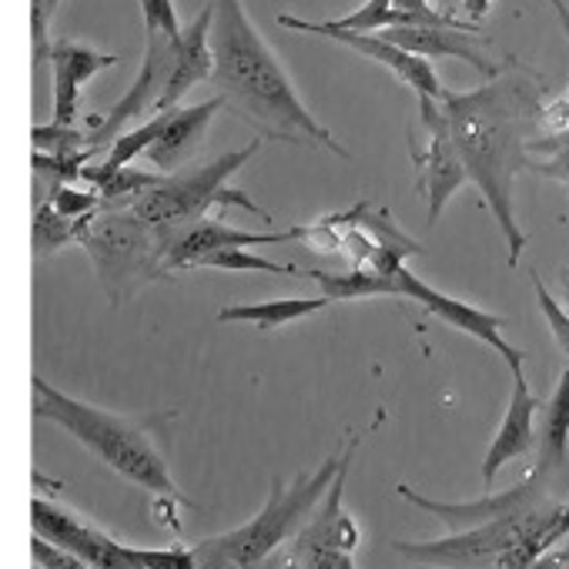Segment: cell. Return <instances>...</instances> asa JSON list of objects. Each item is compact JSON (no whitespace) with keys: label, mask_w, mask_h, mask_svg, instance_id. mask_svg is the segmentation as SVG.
I'll return each instance as SVG.
<instances>
[{"label":"cell","mask_w":569,"mask_h":569,"mask_svg":"<svg viewBox=\"0 0 569 569\" xmlns=\"http://www.w3.org/2000/svg\"><path fill=\"white\" fill-rule=\"evenodd\" d=\"M211 21H214V4L201 8V14L181 31V41L174 48V71L171 81L154 108V114H164L171 108H178V101L198 84V81H211L214 71V54H211Z\"/></svg>","instance_id":"obj_20"},{"label":"cell","mask_w":569,"mask_h":569,"mask_svg":"<svg viewBox=\"0 0 569 569\" xmlns=\"http://www.w3.org/2000/svg\"><path fill=\"white\" fill-rule=\"evenodd\" d=\"M224 108V98H211V101H201V104H191V108H171L168 111V124L161 131V138L151 144L148 151V161L164 171V174H178L184 171V164L194 158L198 144L204 141L214 114Z\"/></svg>","instance_id":"obj_19"},{"label":"cell","mask_w":569,"mask_h":569,"mask_svg":"<svg viewBox=\"0 0 569 569\" xmlns=\"http://www.w3.org/2000/svg\"><path fill=\"white\" fill-rule=\"evenodd\" d=\"M562 296H566V312H569V264L562 268Z\"/></svg>","instance_id":"obj_39"},{"label":"cell","mask_w":569,"mask_h":569,"mask_svg":"<svg viewBox=\"0 0 569 569\" xmlns=\"http://www.w3.org/2000/svg\"><path fill=\"white\" fill-rule=\"evenodd\" d=\"M546 486H549V479H546L542 472L529 469V476H526L522 482H516V486H509V489H502V492H486V496L469 499V502L429 499V496L416 492V489L406 486V482H399L396 492H399L402 499H409L416 509H422V512H429V516H439L452 532H462V529H476V526L506 519V516H512V512H519V509H526V506L546 499V496H549Z\"/></svg>","instance_id":"obj_14"},{"label":"cell","mask_w":569,"mask_h":569,"mask_svg":"<svg viewBox=\"0 0 569 569\" xmlns=\"http://www.w3.org/2000/svg\"><path fill=\"white\" fill-rule=\"evenodd\" d=\"M439 104L449 118L469 181L479 188L506 238L509 268H516L529 238L516 218L512 191L516 178L529 171V141L542 134L546 84L532 68L506 58L496 78L472 91L446 88Z\"/></svg>","instance_id":"obj_1"},{"label":"cell","mask_w":569,"mask_h":569,"mask_svg":"<svg viewBox=\"0 0 569 569\" xmlns=\"http://www.w3.org/2000/svg\"><path fill=\"white\" fill-rule=\"evenodd\" d=\"M306 228H289V231H244V228H228L224 221L214 218H201L194 224H188L184 231H178L174 238L164 241L161 254H164V268L171 271H184V268H198L201 258L218 254V251H231V248H251V244H284V241H302Z\"/></svg>","instance_id":"obj_15"},{"label":"cell","mask_w":569,"mask_h":569,"mask_svg":"<svg viewBox=\"0 0 569 569\" xmlns=\"http://www.w3.org/2000/svg\"><path fill=\"white\" fill-rule=\"evenodd\" d=\"M339 466H342V452L329 456L312 472L309 469L299 472L289 486L278 476H271L268 499L254 519H248L231 532L208 536L194 546L198 569H261L284 542H292L306 529V522L322 506L329 486L336 482Z\"/></svg>","instance_id":"obj_4"},{"label":"cell","mask_w":569,"mask_h":569,"mask_svg":"<svg viewBox=\"0 0 569 569\" xmlns=\"http://www.w3.org/2000/svg\"><path fill=\"white\" fill-rule=\"evenodd\" d=\"M131 556L138 562V569H198V556L194 549L184 546H171V549H134Z\"/></svg>","instance_id":"obj_31"},{"label":"cell","mask_w":569,"mask_h":569,"mask_svg":"<svg viewBox=\"0 0 569 569\" xmlns=\"http://www.w3.org/2000/svg\"><path fill=\"white\" fill-rule=\"evenodd\" d=\"M529 171L552 178L569 191V131L532 138L529 141Z\"/></svg>","instance_id":"obj_26"},{"label":"cell","mask_w":569,"mask_h":569,"mask_svg":"<svg viewBox=\"0 0 569 569\" xmlns=\"http://www.w3.org/2000/svg\"><path fill=\"white\" fill-rule=\"evenodd\" d=\"M78 244L88 251L101 289L114 306L168 274L161 241L131 208H101Z\"/></svg>","instance_id":"obj_6"},{"label":"cell","mask_w":569,"mask_h":569,"mask_svg":"<svg viewBox=\"0 0 569 569\" xmlns=\"http://www.w3.org/2000/svg\"><path fill=\"white\" fill-rule=\"evenodd\" d=\"M258 148H261V138H254L251 144H244L238 151H224L208 164H194L171 178H161L151 191H144L131 204V211L154 231L161 248L168 238H174L188 224L208 218V208H214V204H224V208L238 204V208L258 214L261 221H271V214L261 204H254L244 191L228 184L231 174L258 154Z\"/></svg>","instance_id":"obj_5"},{"label":"cell","mask_w":569,"mask_h":569,"mask_svg":"<svg viewBox=\"0 0 569 569\" xmlns=\"http://www.w3.org/2000/svg\"><path fill=\"white\" fill-rule=\"evenodd\" d=\"M211 84L231 111H238L261 141L281 144H322L326 151L352 161V154L336 141V134L319 124V118L302 104L289 74L251 24L241 0H211Z\"/></svg>","instance_id":"obj_2"},{"label":"cell","mask_w":569,"mask_h":569,"mask_svg":"<svg viewBox=\"0 0 569 569\" xmlns=\"http://www.w3.org/2000/svg\"><path fill=\"white\" fill-rule=\"evenodd\" d=\"M356 449H359V432H352L349 442L342 446V466L322 506L306 522V529L292 539V546L284 549V559H289L292 569H356V549L362 542V529L342 506Z\"/></svg>","instance_id":"obj_8"},{"label":"cell","mask_w":569,"mask_h":569,"mask_svg":"<svg viewBox=\"0 0 569 569\" xmlns=\"http://www.w3.org/2000/svg\"><path fill=\"white\" fill-rule=\"evenodd\" d=\"M198 268H221V271H264V274H281V278H299V274H309L296 264H281V261H271V258H261L248 248H231V251H218V254H208L198 261Z\"/></svg>","instance_id":"obj_27"},{"label":"cell","mask_w":569,"mask_h":569,"mask_svg":"<svg viewBox=\"0 0 569 569\" xmlns=\"http://www.w3.org/2000/svg\"><path fill=\"white\" fill-rule=\"evenodd\" d=\"M31 522H34V536H44L48 542L74 552L78 559H84L94 569H138L131 546L118 542L111 532L74 516L71 509L58 506L48 496L31 499Z\"/></svg>","instance_id":"obj_10"},{"label":"cell","mask_w":569,"mask_h":569,"mask_svg":"<svg viewBox=\"0 0 569 569\" xmlns=\"http://www.w3.org/2000/svg\"><path fill=\"white\" fill-rule=\"evenodd\" d=\"M121 58L118 54H104V51H94V48H84L78 41H54L51 44V71H54V118L51 124H64V128H74V118H78V94L81 88L114 68Z\"/></svg>","instance_id":"obj_17"},{"label":"cell","mask_w":569,"mask_h":569,"mask_svg":"<svg viewBox=\"0 0 569 569\" xmlns=\"http://www.w3.org/2000/svg\"><path fill=\"white\" fill-rule=\"evenodd\" d=\"M549 8L556 11V21H559L562 34L569 38V4H566V0H549Z\"/></svg>","instance_id":"obj_37"},{"label":"cell","mask_w":569,"mask_h":569,"mask_svg":"<svg viewBox=\"0 0 569 569\" xmlns=\"http://www.w3.org/2000/svg\"><path fill=\"white\" fill-rule=\"evenodd\" d=\"M566 452H569V359H566V369H562L556 389L542 402L539 459L532 469L542 472L546 479H552V472H559L566 466Z\"/></svg>","instance_id":"obj_21"},{"label":"cell","mask_w":569,"mask_h":569,"mask_svg":"<svg viewBox=\"0 0 569 569\" xmlns=\"http://www.w3.org/2000/svg\"><path fill=\"white\" fill-rule=\"evenodd\" d=\"M81 184V181H78ZM78 184H64L54 198H51V204L61 211V214H68V218H91V214H98L101 208H104V198L94 191V188H78Z\"/></svg>","instance_id":"obj_29"},{"label":"cell","mask_w":569,"mask_h":569,"mask_svg":"<svg viewBox=\"0 0 569 569\" xmlns=\"http://www.w3.org/2000/svg\"><path fill=\"white\" fill-rule=\"evenodd\" d=\"M302 241L322 254H342L356 271L392 278L406 268L402 258L426 251L396 224L392 211L376 201H359L349 211L319 218L312 228L302 231Z\"/></svg>","instance_id":"obj_7"},{"label":"cell","mask_w":569,"mask_h":569,"mask_svg":"<svg viewBox=\"0 0 569 569\" xmlns=\"http://www.w3.org/2000/svg\"><path fill=\"white\" fill-rule=\"evenodd\" d=\"M58 4H61V0H34V4H31V18H34V68H41V61H51L48 28H51V18H54Z\"/></svg>","instance_id":"obj_33"},{"label":"cell","mask_w":569,"mask_h":569,"mask_svg":"<svg viewBox=\"0 0 569 569\" xmlns=\"http://www.w3.org/2000/svg\"><path fill=\"white\" fill-rule=\"evenodd\" d=\"M529 278H532V284H536V302H539V309H542V316H546V322H549V329H552V336H556V346L566 352V359H569V312L549 296V289L542 284V278H539V271H529Z\"/></svg>","instance_id":"obj_30"},{"label":"cell","mask_w":569,"mask_h":569,"mask_svg":"<svg viewBox=\"0 0 569 569\" xmlns=\"http://www.w3.org/2000/svg\"><path fill=\"white\" fill-rule=\"evenodd\" d=\"M31 386H34V419L64 429L98 462H104L121 479L141 486L144 492L158 496V502H171V506L178 502V506L194 509V502L178 489L171 466L164 459V436L158 439L151 422L128 419V416L108 412L101 406L81 402V399L54 389L41 376H34Z\"/></svg>","instance_id":"obj_3"},{"label":"cell","mask_w":569,"mask_h":569,"mask_svg":"<svg viewBox=\"0 0 569 569\" xmlns=\"http://www.w3.org/2000/svg\"><path fill=\"white\" fill-rule=\"evenodd\" d=\"M174 48H178V41H171L164 34H148V48H144V61H141L138 78L131 81L124 98L111 108V114L101 118L98 128L88 131L91 151H98V154L108 151L124 134V124H131V121H138L158 108V101L171 81V71H174Z\"/></svg>","instance_id":"obj_12"},{"label":"cell","mask_w":569,"mask_h":569,"mask_svg":"<svg viewBox=\"0 0 569 569\" xmlns=\"http://www.w3.org/2000/svg\"><path fill=\"white\" fill-rule=\"evenodd\" d=\"M492 4H496V0H462V11H466V18H472V24H479V21L489 18Z\"/></svg>","instance_id":"obj_36"},{"label":"cell","mask_w":569,"mask_h":569,"mask_svg":"<svg viewBox=\"0 0 569 569\" xmlns=\"http://www.w3.org/2000/svg\"><path fill=\"white\" fill-rule=\"evenodd\" d=\"M386 41L399 44L402 51L409 54H419V58H456V61H466L469 68H476L479 74L486 78H496L502 71V64H496L482 48L486 41L472 31H456V28H389V31H379Z\"/></svg>","instance_id":"obj_18"},{"label":"cell","mask_w":569,"mask_h":569,"mask_svg":"<svg viewBox=\"0 0 569 569\" xmlns=\"http://www.w3.org/2000/svg\"><path fill=\"white\" fill-rule=\"evenodd\" d=\"M31 141H34V151H44V154H78V151H88L91 134L78 128H64V124H34Z\"/></svg>","instance_id":"obj_28"},{"label":"cell","mask_w":569,"mask_h":569,"mask_svg":"<svg viewBox=\"0 0 569 569\" xmlns=\"http://www.w3.org/2000/svg\"><path fill=\"white\" fill-rule=\"evenodd\" d=\"M278 24H281V28H289V31L329 38V41H336V44H346L349 51L366 54L369 61H376V64H382L386 71H392L402 84H409L419 98H436V101H442V94H446L439 74L432 71V64H429L426 58L402 51L399 44L386 41L382 34L342 31V28H336L332 21H302V18H292V14H278Z\"/></svg>","instance_id":"obj_11"},{"label":"cell","mask_w":569,"mask_h":569,"mask_svg":"<svg viewBox=\"0 0 569 569\" xmlns=\"http://www.w3.org/2000/svg\"><path fill=\"white\" fill-rule=\"evenodd\" d=\"M141 14H144V28L148 34H164L171 41H181V24L174 14V0H141Z\"/></svg>","instance_id":"obj_32"},{"label":"cell","mask_w":569,"mask_h":569,"mask_svg":"<svg viewBox=\"0 0 569 569\" xmlns=\"http://www.w3.org/2000/svg\"><path fill=\"white\" fill-rule=\"evenodd\" d=\"M409 151L419 171L416 191L426 198V224L432 228L449 198L469 181L449 118L436 98H419V118L409 128Z\"/></svg>","instance_id":"obj_9"},{"label":"cell","mask_w":569,"mask_h":569,"mask_svg":"<svg viewBox=\"0 0 569 569\" xmlns=\"http://www.w3.org/2000/svg\"><path fill=\"white\" fill-rule=\"evenodd\" d=\"M542 409L539 396L529 389L526 376H512V396H509V406H506V416H502V426L499 432L492 436L486 456H482V486L489 489L496 482V472L512 462V459H522L532 446H536V412Z\"/></svg>","instance_id":"obj_16"},{"label":"cell","mask_w":569,"mask_h":569,"mask_svg":"<svg viewBox=\"0 0 569 569\" xmlns=\"http://www.w3.org/2000/svg\"><path fill=\"white\" fill-rule=\"evenodd\" d=\"M329 302H332L329 296H319V299H271V302H251V306H228L218 312V322H248L261 332H271V329H281L289 322L322 312Z\"/></svg>","instance_id":"obj_22"},{"label":"cell","mask_w":569,"mask_h":569,"mask_svg":"<svg viewBox=\"0 0 569 569\" xmlns=\"http://www.w3.org/2000/svg\"><path fill=\"white\" fill-rule=\"evenodd\" d=\"M91 218H68L51 201L38 204V214H34V254H38V261H48L64 244H78L81 231L88 228Z\"/></svg>","instance_id":"obj_24"},{"label":"cell","mask_w":569,"mask_h":569,"mask_svg":"<svg viewBox=\"0 0 569 569\" xmlns=\"http://www.w3.org/2000/svg\"><path fill=\"white\" fill-rule=\"evenodd\" d=\"M312 281L322 284V296H329L332 302H352V299H376V296H396L402 299V284L399 274H369V271H322L312 268L309 271Z\"/></svg>","instance_id":"obj_23"},{"label":"cell","mask_w":569,"mask_h":569,"mask_svg":"<svg viewBox=\"0 0 569 569\" xmlns=\"http://www.w3.org/2000/svg\"><path fill=\"white\" fill-rule=\"evenodd\" d=\"M566 566H569V549H549L526 569H566Z\"/></svg>","instance_id":"obj_35"},{"label":"cell","mask_w":569,"mask_h":569,"mask_svg":"<svg viewBox=\"0 0 569 569\" xmlns=\"http://www.w3.org/2000/svg\"><path fill=\"white\" fill-rule=\"evenodd\" d=\"M164 124H168V111L164 114H154L148 124H138L134 131H128V134H121L108 151H101L98 154V161L108 168V171H118V168H128L138 154H148L151 151V144L161 138V131H164Z\"/></svg>","instance_id":"obj_25"},{"label":"cell","mask_w":569,"mask_h":569,"mask_svg":"<svg viewBox=\"0 0 569 569\" xmlns=\"http://www.w3.org/2000/svg\"><path fill=\"white\" fill-rule=\"evenodd\" d=\"M566 536H569V502L562 506V516H559V522H556L552 542H559V539H566Z\"/></svg>","instance_id":"obj_38"},{"label":"cell","mask_w":569,"mask_h":569,"mask_svg":"<svg viewBox=\"0 0 569 569\" xmlns=\"http://www.w3.org/2000/svg\"><path fill=\"white\" fill-rule=\"evenodd\" d=\"M562 131H569V88L559 98L546 101L542 108V134H562Z\"/></svg>","instance_id":"obj_34"},{"label":"cell","mask_w":569,"mask_h":569,"mask_svg":"<svg viewBox=\"0 0 569 569\" xmlns=\"http://www.w3.org/2000/svg\"><path fill=\"white\" fill-rule=\"evenodd\" d=\"M399 284H402V299L419 302L432 319H439V322L452 326L456 332H466L469 339H479L482 346H489L499 359H506V366H509L512 376L522 372L526 356H522L512 342L502 339V329H506V319H502V316H492V312H482V309H476V306H469V302H459V299H452V296H442L439 289L426 284V281H422L416 271H409V268L399 271Z\"/></svg>","instance_id":"obj_13"}]
</instances>
